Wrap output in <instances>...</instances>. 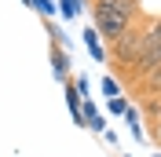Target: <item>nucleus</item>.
I'll list each match as a JSON object with an SVG mask.
<instances>
[{
    "label": "nucleus",
    "instance_id": "obj_7",
    "mask_svg": "<svg viewBox=\"0 0 161 157\" xmlns=\"http://www.w3.org/2000/svg\"><path fill=\"white\" fill-rule=\"evenodd\" d=\"M33 11H37L44 22H48L51 15H55V4H51V0H33Z\"/></svg>",
    "mask_w": 161,
    "mask_h": 157
},
{
    "label": "nucleus",
    "instance_id": "obj_1",
    "mask_svg": "<svg viewBox=\"0 0 161 157\" xmlns=\"http://www.w3.org/2000/svg\"><path fill=\"white\" fill-rule=\"evenodd\" d=\"M150 44V19L143 15V19H136L128 26V33H121L117 40H114L110 48H106V55H110V66H114V73H125V69L132 66V62L143 55V48Z\"/></svg>",
    "mask_w": 161,
    "mask_h": 157
},
{
    "label": "nucleus",
    "instance_id": "obj_6",
    "mask_svg": "<svg viewBox=\"0 0 161 157\" xmlns=\"http://www.w3.org/2000/svg\"><path fill=\"white\" fill-rule=\"evenodd\" d=\"M125 124L132 128V135L143 139V124H139V113H136V106H128V113H125Z\"/></svg>",
    "mask_w": 161,
    "mask_h": 157
},
{
    "label": "nucleus",
    "instance_id": "obj_9",
    "mask_svg": "<svg viewBox=\"0 0 161 157\" xmlns=\"http://www.w3.org/2000/svg\"><path fill=\"white\" fill-rule=\"evenodd\" d=\"M59 11L66 15V19H77L80 15V0H59Z\"/></svg>",
    "mask_w": 161,
    "mask_h": 157
},
{
    "label": "nucleus",
    "instance_id": "obj_8",
    "mask_svg": "<svg viewBox=\"0 0 161 157\" xmlns=\"http://www.w3.org/2000/svg\"><path fill=\"white\" fill-rule=\"evenodd\" d=\"M106 106H110V113H121V117H125V113H128V95H117V99H110V102H106Z\"/></svg>",
    "mask_w": 161,
    "mask_h": 157
},
{
    "label": "nucleus",
    "instance_id": "obj_10",
    "mask_svg": "<svg viewBox=\"0 0 161 157\" xmlns=\"http://www.w3.org/2000/svg\"><path fill=\"white\" fill-rule=\"evenodd\" d=\"M103 95H106V99H117V95H121V88H117V77H110V73L103 77Z\"/></svg>",
    "mask_w": 161,
    "mask_h": 157
},
{
    "label": "nucleus",
    "instance_id": "obj_11",
    "mask_svg": "<svg viewBox=\"0 0 161 157\" xmlns=\"http://www.w3.org/2000/svg\"><path fill=\"white\" fill-rule=\"evenodd\" d=\"M150 44H161V15L150 19Z\"/></svg>",
    "mask_w": 161,
    "mask_h": 157
},
{
    "label": "nucleus",
    "instance_id": "obj_5",
    "mask_svg": "<svg viewBox=\"0 0 161 157\" xmlns=\"http://www.w3.org/2000/svg\"><path fill=\"white\" fill-rule=\"evenodd\" d=\"M139 91H143V95H161V66L154 69L150 77H143V84H139Z\"/></svg>",
    "mask_w": 161,
    "mask_h": 157
},
{
    "label": "nucleus",
    "instance_id": "obj_13",
    "mask_svg": "<svg viewBox=\"0 0 161 157\" xmlns=\"http://www.w3.org/2000/svg\"><path fill=\"white\" fill-rule=\"evenodd\" d=\"M154 157H161V154H154Z\"/></svg>",
    "mask_w": 161,
    "mask_h": 157
},
{
    "label": "nucleus",
    "instance_id": "obj_2",
    "mask_svg": "<svg viewBox=\"0 0 161 157\" xmlns=\"http://www.w3.org/2000/svg\"><path fill=\"white\" fill-rule=\"evenodd\" d=\"M51 73H55V80H73V59L70 51L62 48V44H51Z\"/></svg>",
    "mask_w": 161,
    "mask_h": 157
},
{
    "label": "nucleus",
    "instance_id": "obj_12",
    "mask_svg": "<svg viewBox=\"0 0 161 157\" xmlns=\"http://www.w3.org/2000/svg\"><path fill=\"white\" fill-rule=\"evenodd\" d=\"M121 157H128V154H121Z\"/></svg>",
    "mask_w": 161,
    "mask_h": 157
},
{
    "label": "nucleus",
    "instance_id": "obj_3",
    "mask_svg": "<svg viewBox=\"0 0 161 157\" xmlns=\"http://www.w3.org/2000/svg\"><path fill=\"white\" fill-rule=\"evenodd\" d=\"M80 117H84V128H92V132H106V121H103V113H99V106L92 102V99H84L80 102Z\"/></svg>",
    "mask_w": 161,
    "mask_h": 157
},
{
    "label": "nucleus",
    "instance_id": "obj_4",
    "mask_svg": "<svg viewBox=\"0 0 161 157\" xmlns=\"http://www.w3.org/2000/svg\"><path fill=\"white\" fill-rule=\"evenodd\" d=\"M80 37H84V48H88V55H92L95 62H110V55H106V44H99V33L92 30V26L80 33Z\"/></svg>",
    "mask_w": 161,
    "mask_h": 157
}]
</instances>
